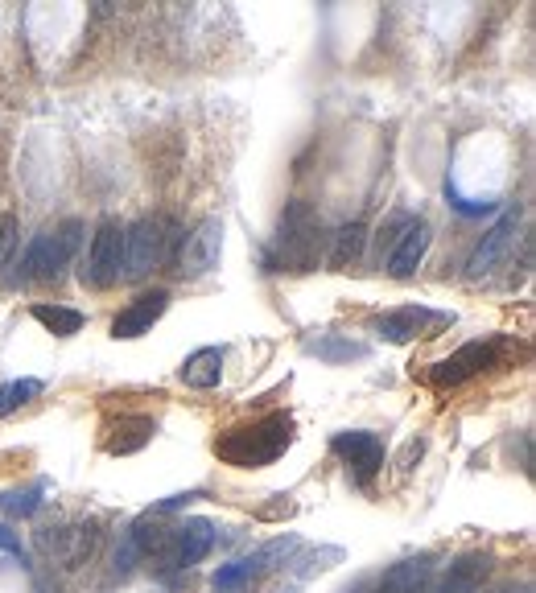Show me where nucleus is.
Returning <instances> with one entry per match:
<instances>
[{
	"mask_svg": "<svg viewBox=\"0 0 536 593\" xmlns=\"http://www.w3.org/2000/svg\"><path fill=\"white\" fill-rule=\"evenodd\" d=\"M289 445H293V416L289 412H268L260 421L236 425V429L215 437V453L236 470L273 466Z\"/></svg>",
	"mask_w": 536,
	"mask_h": 593,
	"instance_id": "1",
	"label": "nucleus"
},
{
	"mask_svg": "<svg viewBox=\"0 0 536 593\" xmlns=\"http://www.w3.org/2000/svg\"><path fill=\"white\" fill-rule=\"evenodd\" d=\"M178 243V223L170 215H145L132 227H124V281H145L149 272H157L170 260Z\"/></svg>",
	"mask_w": 536,
	"mask_h": 593,
	"instance_id": "2",
	"label": "nucleus"
},
{
	"mask_svg": "<svg viewBox=\"0 0 536 593\" xmlns=\"http://www.w3.org/2000/svg\"><path fill=\"white\" fill-rule=\"evenodd\" d=\"M83 231H87L83 219H66L42 235H33V243L25 248V260H21V281H54L79 252Z\"/></svg>",
	"mask_w": 536,
	"mask_h": 593,
	"instance_id": "3",
	"label": "nucleus"
},
{
	"mask_svg": "<svg viewBox=\"0 0 536 593\" xmlns=\"http://www.w3.org/2000/svg\"><path fill=\"white\" fill-rule=\"evenodd\" d=\"M318 235H322L318 215L310 211L306 202H289L285 215H281V227H277V268L314 272V264H318Z\"/></svg>",
	"mask_w": 536,
	"mask_h": 593,
	"instance_id": "4",
	"label": "nucleus"
},
{
	"mask_svg": "<svg viewBox=\"0 0 536 593\" xmlns=\"http://www.w3.org/2000/svg\"><path fill=\"white\" fill-rule=\"evenodd\" d=\"M120 268H124V227L120 219H99L95 235H91V248H87V264L79 272V281L95 293H104L120 281Z\"/></svg>",
	"mask_w": 536,
	"mask_h": 593,
	"instance_id": "5",
	"label": "nucleus"
},
{
	"mask_svg": "<svg viewBox=\"0 0 536 593\" xmlns=\"http://www.w3.org/2000/svg\"><path fill=\"white\" fill-rule=\"evenodd\" d=\"M219 256H223V219L211 215L198 223L178 248V272L186 276V281H194V276H207L219 268Z\"/></svg>",
	"mask_w": 536,
	"mask_h": 593,
	"instance_id": "6",
	"label": "nucleus"
},
{
	"mask_svg": "<svg viewBox=\"0 0 536 593\" xmlns=\"http://www.w3.org/2000/svg\"><path fill=\"white\" fill-rule=\"evenodd\" d=\"M330 449L347 462V470H351V478H355L359 486H372V478L384 470V441H380L376 433H367V429L334 433Z\"/></svg>",
	"mask_w": 536,
	"mask_h": 593,
	"instance_id": "7",
	"label": "nucleus"
},
{
	"mask_svg": "<svg viewBox=\"0 0 536 593\" xmlns=\"http://www.w3.org/2000/svg\"><path fill=\"white\" fill-rule=\"evenodd\" d=\"M495 351H499L495 338H487V342H466V346H458L450 359L433 363L429 383H433V388H458V383H466V379H475L479 371H487V367L495 363Z\"/></svg>",
	"mask_w": 536,
	"mask_h": 593,
	"instance_id": "8",
	"label": "nucleus"
},
{
	"mask_svg": "<svg viewBox=\"0 0 536 593\" xmlns=\"http://www.w3.org/2000/svg\"><path fill=\"white\" fill-rule=\"evenodd\" d=\"M211 548H215V528L207 519H190L170 532V544L161 548V565L165 569H194Z\"/></svg>",
	"mask_w": 536,
	"mask_h": 593,
	"instance_id": "9",
	"label": "nucleus"
},
{
	"mask_svg": "<svg viewBox=\"0 0 536 593\" xmlns=\"http://www.w3.org/2000/svg\"><path fill=\"white\" fill-rule=\"evenodd\" d=\"M170 309V289H149L137 301H128L116 318H112V338H145Z\"/></svg>",
	"mask_w": 536,
	"mask_h": 593,
	"instance_id": "10",
	"label": "nucleus"
},
{
	"mask_svg": "<svg viewBox=\"0 0 536 593\" xmlns=\"http://www.w3.org/2000/svg\"><path fill=\"white\" fill-rule=\"evenodd\" d=\"M446 322H454L450 313H433L425 305H400V309L380 313V318H376V334L384 342H413L425 326H446Z\"/></svg>",
	"mask_w": 536,
	"mask_h": 593,
	"instance_id": "11",
	"label": "nucleus"
},
{
	"mask_svg": "<svg viewBox=\"0 0 536 593\" xmlns=\"http://www.w3.org/2000/svg\"><path fill=\"white\" fill-rule=\"evenodd\" d=\"M516 231H520V211H508L504 219H499L483 239H479V248H475V256L466 260V276L471 281H479V276H487L499 260H504L508 252H512V243H516Z\"/></svg>",
	"mask_w": 536,
	"mask_h": 593,
	"instance_id": "12",
	"label": "nucleus"
},
{
	"mask_svg": "<svg viewBox=\"0 0 536 593\" xmlns=\"http://www.w3.org/2000/svg\"><path fill=\"white\" fill-rule=\"evenodd\" d=\"M487 573H491V556L487 552H466L450 565V573L438 585H421L417 593H479Z\"/></svg>",
	"mask_w": 536,
	"mask_h": 593,
	"instance_id": "13",
	"label": "nucleus"
},
{
	"mask_svg": "<svg viewBox=\"0 0 536 593\" xmlns=\"http://www.w3.org/2000/svg\"><path fill=\"white\" fill-rule=\"evenodd\" d=\"M429 243H433V227L425 219H417L405 235H400V243L388 252V272L396 276V281H409V276L421 268L425 252H429Z\"/></svg>",
	"mask_w": 536,
	"mask_h": 593,
	"instance_id": "14",
	"label": "nucleus"
},
{
	"mask_svg": "<svg viewBox=\"0 0 536 593\" xmlns=\"http://www.w3.org/2000/svg\"><path fill=\"white\" fill-rule=\"evenodd\" d=\"M178 375H182L186 388H194V392L219 388V379H223V351H219V346H203V351L186 355V363H182Z\"/></svg>",
	"mask_w": 536,
	"mask_h": 593,
	"instance_id": "15",
	"label": "nucleus"
},
{
	"mask_svg": "<svg viewBox=\"0 0 536 593\" xmlns=\"http://www.w3.org/2000/svg\"><path fill=\"white\" fill-rule=\"evenodd\" d=\"M112 433H120V437H108V453L124 458V453L145 449L153 441L157 425H153V416H120V421H112Z\"/></svg>",
	"mask_w": 536,
	"mask_h": 593,
	"instance_id": "16",
	"label": "nucleus"
},
{
	"mask_svg": "<svg viewBox=\"0 0 536 593\" xmlns=\"http://www.w3.org/2000/svg\"><path fill=\"white\" fill-rule=\"evenodd\" d=\"M425 581H429V556H413V561L384 569V577L376 581V593H417Z\"/></svg>",
	"mask_w": 536,
	"mask_h": 593,
	"instance_id": "17",
	"label": "nucleus"
},
{
	"mask_svg": "<svg viewBox=\"0 0 536 593\" xmlns=\"http://www.w3.org/2000/svg\"><path fill=\"white\" fill-rule=\"evenodd\" d=\"M29 318L38 322V326H46L54 338H71V334H79L83 322H87L79 309H71V305H50V301L29 305Z\"/></svg>",
	"mask_w": 536,
	"mask_h": 593,
	"instance_id": "18",
	"label": "nucleus"
},
{
	"mask_svg": "<svg viewBox=\"0 0 536 593\" xmlns=\"http://www.w3.org/2000/svg\"><path fill=\"white\" fill-rule=\"evenodd\" d=\"M363 243H367V227L363 223H347L334 235V248H330V268H351L363 256Z\"/></svg>",
	"mask_w": 536,
	"mask_h": 593,
	"instance_id": "19",
	"label": "nucleus"
},
{
	"mask_svg": "<svg viewBox=\"0 0 536 593\" xmlns=\"http://www.w3.org/2000/svg\"><path fill=\"white\" fill-rule=\"evenodd\" d=\"M306 351L318 355L322 363H347V359H363V355H367V346H363V342H347V338L326 334V338L306 342Z\"/></svg>",
	"mask_w": 536,
	"mask_h": 593,
	"instance_id": "20",
	"label": "nucleus"
},
{
	"mask_svg": "<svg viewBox=\"0 0 536 593\" xmlns=\"http://www.w3.org/2000/svg\"><path fill=\"white\" fill-rule=\"evenodd\" d=\"M293 548H297V536H281V540H268L264 548H256L252 556H244V561H248L252 577H260V573H268L273 565H285Z\"/></svg>",
	"mask_w": 536,
	"mask_h": 593,
	"instance_id": "21",
	"label": "nucleus"
},
{
	"mask_svg": "<svg viewBox=\"0 0 536 593\" xmlns=\"http://www.w3.org/2000/svg\"><path fill=\"white\" fill-rule=\"evenodd\" d=\"M42 392H46V383H42V379H13V383H5V388H0V416L17 412L21 404L38 400Z\"/></svg>",
	"mask_w": 536,
	"mask_h": 593,
	"instance_id": "22",
	"label": "nucleus"
},
{
	"mask_svg": "<svg viewBox=\"0 0 536 593\" xmlns=\"http://www.w3.org/2000/svg\"><path fill=\"white\" fill-rule=\"evenodd\" d=\"M42 495H46V482L25 486V491H5L0 495V511L5 515H33L42 507Z\"/></svg>",
	"mask_w": 536,
	"mask_h": 593,
	"instance_id": "23",
	"label": "nucleus"
},
{
	"mask_svg": "<svg viewBox=\"0 0 536 593\" xmlns=\"http://www.w3.org/2000/svg\"><path fill=\"white\" fill-rule=\"evenodd\" d=\"M248 581H256V577H252V569H248L244 556H240V561H231V565H219L215 577H211V585H215L219 593H236V589H244Z\"/></svg>",
	"mask_w": 536,
	"mask_h": 593,
	"instance_id": "24",
	"label": "nucleus"
},
{
	"mask_svg": "<svg viewBox=\"0 0 536 593\" xmlns=\"http://www.w3.org/2000/svg\"><path fill=\"white\" fill-rule=\"evenodd\" d=\"M413 223H417V215H409V211L392 215V219H388V223H384V227L376 231V252H380L384 260H388V252L396 248V243H400V235H405V231H409Z\"/></svg>",
	"mask_w": 536,
	"mask_h": 593,
	"instance_id": "25",
	"label": "nucleus"
},
{
	"mask_svg": "<svg viewBox=\"0 0 536 593\" xmlns=\"http://www.w3.org/2000/svg\"><path fill=\"white\" fill-rule=\"evenodd\" d=\"M17 252V215H0V268H5Z\"/></svg>",
	"mask_w": 536,
	"mask_h": 593,
	"instance_id": "26",
	"label": "nucleus"
},
{
	"mask_svg": "<svg viewBox=\"0 0 536 593\" xmlns=\"http://www.w3.org/2000/svg\"><path fill=\"white\" fill-rule=\"evenodd\" d=\"M194 499H203L198 491H186V495H174V499H165V503H157L149 515H170V511H178V507H186V503H194Z\"/></svg>",
	"mask_w": 536,
	"mask_h": 593,
	"instance_id": "27",
	"label": "nucleus"
},
{
	"mask_svg": "<svg viewBox=\"0 0 536 593\" xmlns=\"http://www.w3.org/2000/svg\"><path fill=\"white\" fill-rule=\"evenodd\" d=\"M0 552H13L17 556V561L25 565V548H21V540L9 532V528H0Z\"/></svg>",
	"mask_w": 536,
	"mask_h": 593,
	"instance_id": "28",
	"label": "nucleus"
}]
</instances>
